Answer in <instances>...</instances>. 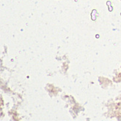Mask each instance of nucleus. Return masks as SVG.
Listing matches in <instances>:
<instances>
[]
</instances>
